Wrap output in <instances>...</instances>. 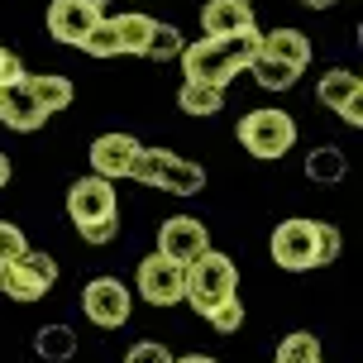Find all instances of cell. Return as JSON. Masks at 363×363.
Returning <instances> with one entry per match:
<instances>
[{
    "label": "cell",
    "mask_w": 363,
    "mask_h": 363,
    "mask_svg": "<svg viewBox=\"0 0 363 363\" xmlns=\"http://www.w3.org/2000/svg\"><path fill=\"white\" fill-rule=\"evenodd\" d=\"M239 291V268L230 254L220 249H206L186 263V301L196 306V315H211V311Z\"/></svg>",
    "instance_id": "obj_3"
},
{
    "label": "cell",
    "mask_w": 363,
    "mask_h": 363,
    "mask_svg": "<svg viewBox=\"0 0 363 363\" xmlns=\"http://www.w3.org/2000/svg\"><path fill=\"white\" fill-rule=\"evenodd\" d=\"M129 311H134V296L120 277H91L86 287H82V315H86L91 325L101 330H120L129 320Z\"/></svg>",
    "instance_id": "obj_8"
},
{
    "label": "cell",
    "mask_w": 363,
    "mask_h": 363,
    "mask_svg": "<svg viewBox=\"0 0 363 363\" xmlns=\"http://www.w3.org/2000/svg\"><path fill=\"white\" fill-rule=\"evenodd\" d=\"M258 53L277 57V62H291L296 72H306V67H311V38L301 34V29L282 24V29H272V34L258 38Z\"/></svg>",
    "instance_id": "obj_16"
},
{
    "label": "cell",
    "mask_w": 363,
    "mask_h": 363,
    "mask_svg": "<svg viewBox=\"0 0 363 363\" xmlns=\"http://www.w3.org/2000/svg\"><path fill=\"white\" fill-rule=\"evenodd\" d=\"M134 287H139V296L148 306H177V301H186V268L153 249L134 272Z\"/></svg>",
    "instance_id": "obj_6"
},
{
    "label": "cell",
    "mask_w": 363,
    "mask_h": 363,
    "mask_svg": "<svg viewBox=\"0 0 363 363\" xmlns=\"http://www.w3.org/2000/svg\"><path fill=\"white\" fill-rule=\"evenodd\" d=\"M86 5H91V10H106V5H110V0H86Z\"/></svg>",
    "instance_id": "obj_35"
},
{
    "label": "cell",
    "mask_w": 363,
    "mask_h": 363,
    "mask_svg": "<svg viewBox=\"0 0 363 363\" xmlns=\"http://www.w3.org/2000/svg\"><path fill=\"white\" fill-rule=\"evenodd\" d=\"M139 139L134 134H96V144H91V172L106 182H120L134 172V158H139Z\"/></svg>",
    "instance_id": "obj_13"
},
{
    "label": "cell",
    "mask_w": 363,
    "mask_h": 363,
    "mask_svg": "<svg viewBox=\"0 0 363 363\" xmlns=\"http://www.w3.org/2000/svg\"><path fill=\"white\" fill-rule=\"evenodd\" d=\"M129 177L153 186V191H172V196H196V191H206V167L182 158V153H172V148H139Z\"/></svg>",
    "instance_id": "obj_2"
},
{
    "label": "cell",
    "mask_w": 363,
    "mask_h": 363,
    "mask_svg": "<svg viewBox=\"0 0 363 363\" xmlns=\"http://www.w3.org/2000/svg\"><path fill=\"white\" fill-rule=\"evenodd\" d=\"M96 19H101V10H91L86 0H53L48 5V34L67 48H82V38L96 29Z\"/></svg>",
    "instance_id": "obj_14"
},
{
    "label": "cell",
    "mask_w": 363,
    "mask_h": 363,
    "mask_svg": "<svg viewBox=\"0 0 363 363\" xmlns=\"http://www.w3.org/2000/svg\"><path fill=\"white\" fill-rule=\"evenodd\" d=\"M182 29L177 24H153V34H148L144 43V57H153V62H172V57H182Z\"/></svg>",
    "instance_id": "obj_24"
},
{
    "label": "cell",
    "mask_w": 363,
    "mask_h": 363,
    "mask_svg": "<svg viewBox=\"0 0 363 363\" xmlns=\"http://www.w3.org/2000/svg\"><path fill=\"white\" fill-rule=\"evenodd\" d=\"M82 53H91V57H120L125 53V48H120V34H115V24H110L106 15L96 19V29L82 38Z\"/></svg>",
    "instance_id": "obj_25"
},
{
    "label": "cell",
    "mask_w": 363,
    "mask_h": 363,
    "mask_svg": "<svg viewBox=\"0 0 363 363\" xmlns=\"http://www.w3.org/2000/svg\"><path fill=\"white\" fill-rule=\"evenodd\" d=\"M177 106L182 115H196V120H211L225 110V86H211V82H196V77H186L177 91Z\"/></svg>",
    "instance_id": "obj_17"
},
{
    "label": "cell",
    "mask_w": 363,
    "mask_h": 363,
    "mask_svg": "<svg viewBox=\"0 0 363 363\" xmlns=\"http://www.w3.org/2000/svg\"><path fill=\"white\" fill-rule=\"evenodd\" d=\"M345 172H349L345 148L320 144V148H311V153H306V177L315 182V186H335V182H345Z\"/></svg>",
    "instance_id": "obj_19"
},
{
    "label": "cell",
    "mask_w": 363,
    "mask_h": 363,
    "mask_svg": "<svg viewBox=\"0 0 363 363\" xmlns=\"http://www.w3.org/2000/svg\"><path fill=\"white\" fill-rule=\"evenodd\" d=\"M115 235H120V216L96 220V225H82V239H86V244H110Z\"/></svg>",
    "instance_id": "obj_30"
},
{
    "label": "cell",
    "mask_w": 363,
    "mask_h": 363,
    "mask_svg": "<svg viewBox=\"0 0 363 363\" xmlns=\"http://www.w3.org/2000/svg\"><path fill=\"white\" fill-rule=\"evenodd\" d=\"M125 363H172V354H167V345H158V340H139V345H129Z\"/></svg>",
    "instance_id": "obj_29"
},
{
    "label": "cell",
    "mask_w": 363,
    "mask_h": 363,
    "mask_svg": "<svg viewBox=\"0 0 363 363\" xmlns=\"http://www.w3.org/2000/svg\"><path fill=\"white\" fill-rule=\"evenodd\" d=\"M320 363H325V359H320Z\"/></svg>",
    "instance_id": "obj_37"
},
{
    "label": "cell",
    "mask_w": 363,
    "mask_h": 363,
    "mask_svg": "<svg viewBox=\"0 0 363 363\" xmlns=\"http://www.w3.org/2000/svg\"><path fill=\"white\" fill-rule=\"evenodd\" d=\"M57 282V263L48 254H38V249H24V254L15 258V263H5V272H0V287H5V296L10 301H43L48 291H53Z\"/></svg>",
    "instance_id": "obj_5"
},
{
    "label": "cell",
    "mask_w": 363,
    "mask_h": 363,
    "mask_svg": "<svg viewBox=\"0 0 363 363\" xmlns=\"http://www.w3.org/2000/svg\"><path fill=\"white\" fill-rule=\"evenodd\" d=\"M244 315H249V311H244V301H239V296H225V301H220L206 320H211V330H220V335H235V330L244 325Z\"/></svg>",
    "instance_id": "obj_26"
},
{
    "label": "cell",
    "mask_w": 363,
    "mask_h": 363,
    "mask_svg": "<svg viewBox=\"0 0 363 363\" xmlns=\"http://www.w3.org/2000/svg\"><path fill=\"white\" fill-rule=\"evenodd\" d=\"M272 363H320V340L311 330H291V335H282Z\"/></svg>",
    "instance_id": "obj_23"
},
{
    "label": "cell",
    "mask_w": 363,
    "mask_h": 363,
    "mask_svg": "<svg viewBox=\"0 0 363 363\" xmlns=\"http://www.w3.org/2000/svg\"><path fill=\"white\" fill-rule=\"evenodd\" d=\"M249 72H254V82L263 91H291V86H296V77H301L291 62H277V57H268V53H254Z\"/></svg>",
    "instance_id": "obj_22"
},
{
    "label": "cell",
    "mask_w": 363,
    "mask_h": 363,
    "mask_svg": "<svg viewBox=\"0 0 363 363\" xmlns=\"http://www.w3.org/2000/svg\"><path fill=\"white\" fill-rule=\"evenodd\" d=\"M110 24H115V34H120V48H125V53L144 57V43H148V34H153V24H158V19H148L144 10H125V15L110 19Z\"/></svg>",
    "instance_id": "obj_21"
},
{
    "label": "cell",
    "mask_w": 363,
    "mask_h": 363,
    "mask_svg": "<svg viewBox=\"0 0 363 363\" xmlns=\"http://www.w3.org/2000/svg\"><path fill=\"white\" fill-rule=\"evenodd\" d=\"M29 249V239H24V230H19L15 220H0V268L5 263H15L19 254Z\"/></svg>",
    "instance_id": "obj_28"
},
{
    "label": "cell",
    "mask_w": 363,
    "mask_h": 363,
    "mask_svg": "<svg viewBox=\"0 0 363 363\" xmlns=\"http://www.w3.org/2000/svg\"><path fill=\"white\" fill-rule=\"evenodd\" d=\"M19 77H24V62H19V53L0 48V86H5V82H19Z\"/></svg>",
    "instance_id": "obj_31"
},
{
    "label": "cell",
    "mask_w": 363,
    "mask_h": 363,
    "mask_svg": "<svg viewBox=\"0 0 363 363\" xmlns=\"http://www.w3.org/2000/svg\"><path fill=\"white\" fill-rule=\"evenodd\" d=\"M254 5L249 0H206L201 5V34L206 38H220V34H244L254 29Z\"/></svg>",
    "instance_id": "obj_15"
},
{
    "label": "cell",
    "mask_w": 363,
    "mask_h": 363,
    "mask_svg": "<svg viewBox=\"0 0 363 363\" xmlns=\"http://www.w3.org/2000/svg\"><path fill=\"white\" fill-rule=\"evenodd\" d=\"M258 24L244 29V34H220V38H196L182 48V72L196 77V82H211V86H230L239 72H249V62L258 53Z\"/></svg>",
    "instance_id": "obj_1"
},
{
    "label": "cell",
    "mask_w": 363,
    "mask_h": 363,
    "mask_svg": "<svg viewBox=\"0 0 363 363\" xmlns=\"http://www.w3.org/2000/svg\"><path fill=\"white\" fill-rule=\"evenodd\" d=\"M340 249H345L340 230H335V225H325V220H315V268H330V263L340 258Z\"/></svg>",
    "instance_id": "obj_27"
},
{
    "label": "cell",
    "mask_w": 363,
    "mask_h": 363,
    "mask_svg": "<svg viewBox=\"0 0 363 363\" xmlns=\"http://www.w3.org/2000/svg\"><path fill=\"white\" fill-rule=\"evenodd\" d=\"M67 216H72L77 230H82V225H96V220L120 216V201H115V182L96 177V172L77 177L72 186H67Z\"/></svg>",
    "instance_id": "obj_9"
},
{
    "label": "cell",
    "mask_w": 363,
    "mask_h": 363,
    "mask_svg": "<svg viewBox=\"0 0 363 363\" xmlns=\"http://www.w3.org/2000/svg\"><path fill=\"white\" fill-rule=\"evenodd\" d=\"M235 134L254 158L272 163V158H287L291 153V144H296V120H291L287 110H277V106H263V110H249V115L239 120Z\"/></svg>",
    "instance_id": "obj_4"
},
{
    "label": "cell",
    "mask_w": 363,
    "mask_h": 363,
    "mask_svg": "<svg viewBox=\"0 0 363 363\" xmlns=\"http://www.w3.org/2000/svg\"><path fill=\"white\" fill-rule=\"evenodd\" d=\"M0 125L15 129V134H34V129L48 125V110L38 106V96L29 91V72L19 77V82L0 86Z\"/></svg>",
    "instance_id": "obj_11"
},
{
    "label": "cell",
    "mask_w": 363,
    "mask_h": 363,
    "mask_svg": "<svg viewBox=\"0 0 363 363\" xmlns=\"http://www.w3.org/2000/svg\"><path fill=\"white\" fill-rule=\"evenodd\" d=\"M34 354L43 363H67V359H77V330L72 325H43L34 335Z\"/></svg>",
    "instance_id": "obj_20"
},
{
    "label": "cell",
    "mask_w": 363,
    "mask_h": 363,
    "mask_svg": "<svg viewBox=\"0 0 363 363\" xmlns=\"http://www.w3.org/2000/svg\"><path fill=\"white\" fill-rule=\"evenodd\" d=\"M0 272H5V268H0Z\"/></svg>",
    "instance_id": "obj_36"
},
{
    "label": "cell",
    "mask_w": 363,
    "mask_h": 363,
    "mask_svg": "<svg viewBox=\"0 0 363 363\" xmlns=\"http://www.w3.org/2000/svg\"><path fill=\"white\" fill-rule=\"evenodd\" d=\"M306 10H330V5H340V0H301Z\"/></svg>",
    "instance_id": "obj_32"
},
{
    "label": "cell",
    "mask_w": 363,
    "mask_h": 363,
    "mask_svg": "<svg viewBox=\"0 0 363 363\" xmlns=\"http://www.w3.org/2000/svg\"><path fill=\"white\" fill-rule=\"evenodd\" d=\"M315 101L325 110H335L349 129H363V77H354L349 67H330L315 82Z\"/></svg>",
    "instance_id": "obj_10"
},
{
    "label": "cell",
    "mask_w": 363,
    "mask_h": 363,
    "mask_svg": "<svg viewBox=\"0 0 363 363\" xmlns=\"http://www.w3.org/2000/svg\"><path fill=\"white\" fill-rule=\"evenodd\" d=\"M29 91L38 96V106L48 110V120H53V115H62V110L77 101L72 77H62V72H38V77H29Z\"/></svg>",
    "instance_id": "obj_18"
},
{
    "label": "cell",
    "mask_w": 363,
    "mask_h": 363,
    "mask_svg": "<svg viewBox=\"0 0 363 363\" xmlns=\"http://www.w3.org/2000/svg\"><path fill=\"white\" fill-rule=\"evenodd\" d=\"M172 363H216L211 354H186V359H172Z\"/></svg>",
    "instance_id": "obj_34"
},
{
    "label": "cell",
    "mask_w": 363,
    "mask_h": 363,
    "mask_svg": "<svg viewBox=\"0 0 363 363\" xmlns=\"http://www.w3.org/2000/svg\"><path fill=\"white\" fill-rule=\"evenodd\" d=\"M5 182H10V158L0 153V191H5Z\"/></svg>",
    "instance_id": "obj_33"
},
{
    "label": "cell",
    "mask_w": 363,
    "mask_h": 363,
    "mask_svg": "<svg viewBox=\"0 0 363 363\" xmlns=\"http://www.w3.org/2000/svg\"><path fill=\"white\" fill-rule=\"evenodd\" d=\"M211 249V235H206V225H201L196 216H167L163 225H158V254H167L172 263H191L196 254H206Z\"/></svg>",
    "instance_id": "obj_12"
},
{
    "label": "cell",
    "mask_w": 363,
    "mask_h": 363,
    "mask_svg": "<svg viewBox=\"0 0 363 363\" xmlns=\"http://www.w3.org/2000/svg\"><path fill=\"white\" fill-rule=\"evenodd\" d=\"M268 254L282 272H311L315 268V220H306V216L282 220L268 239Z\"/></svg>",
    "instance_id": "obj_7"
}]
</instances>
